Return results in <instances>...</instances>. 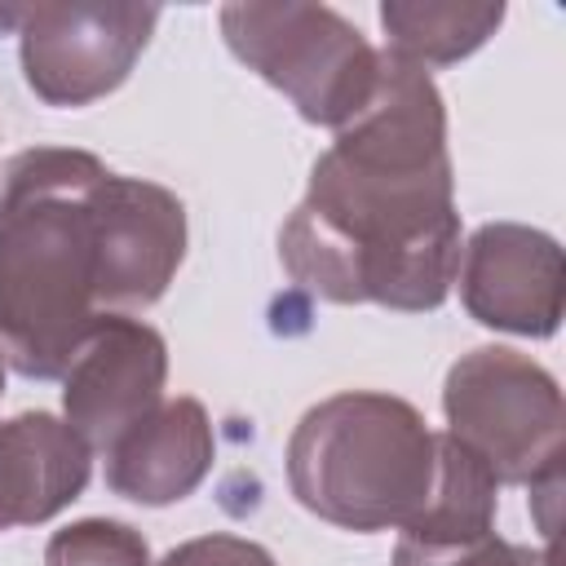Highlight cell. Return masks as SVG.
<instances>
[{
  "mask_svg": "<svg viewBox=\"0 0 566 566\" xmlns=\"http://www.w3.org/2000/svg\"><path fill=\"white\" fill-rule=\"evenodd\" d=\"M296 287L332 305L438 310L460 270L447 106L424 66L380 49L367 106L314 159L305 199L279 230Z\"/></svg>",
  "mask_w": 566,
  "mask_h": 566,
  "instance_id": "1",
  "label": "cell"
},
{
  "mask_svg": "<svg viewBox=\"0 0 566 566\" xmlns=\"http://www.w3.org/2000/svg\"><path fill=\"white\" fill-rule=\"evenodd\" d=\"M106 177L75 146L18 150L0 168V354L27 380H62L102 318Z\"/></svg>",
  "mask_w": 566,
  "mask_h": 566,
  "instance_id": "2",
  "label": "cell"
},
{
  "mask_svg": "<svg viewBox=\"0 0 566 566\" xmlns=\"http://www.w3.org/2000/svg\"><path fill=\"white\" fill-rule=\"evenodd\" d=\"M438 433L380 389H340L287 438V486L301 509L340 531H407L433 495Z\"/></svg>",
  "mask_w": 566,
  "mask_h": 566,
  "instance_id": "3",
  "label": "cell"
},
{
  "mask_svg": "<svg viewBox=\"0 0 566 566\" xmlns=\"http://www.w3.org/2000/svg\"><path fill=\"white\" fill-rule=\"evenodd\" d=\"M217 22L226 49L270 88H279L305 124L336 133L367 106L376 88L380 49L327 4L239 0L221 4Z\"/></svg>",
  "mask_w": 566,
  "mask_h": 566,
  "instance_id": "4",
  "label": "cell"
},
{
  "mask_svg": "<svg viewBox=\"0 0 566 566\" xmlns=\"http://www.w3.org/2000/svg\"><path fill=\"white\" fill-rule=\"evenodd\" d=\"M447 433L469 447L500 486L553 495L562 482V385L531 354L478 345L460 354L442 385Z\"/></svg>",
  "mask_w": 566,
  "mask_h": 566,
  "instance_id": "5",
  "label": "cell"
},
{
  "mask_svg": "<svg viewBox=\"0 0 566 566\" xmlns=\"http://www.w3.org/2000/svg\"><path fill=\"white\" fill-rule=\"evenodd\" d=\"M155 27V4H22V80L44 106H88L128 80Z\"/></svg>",
  "mask_w": 566,
  "mask_h": 566,
  "instance_id": "6",
  "label": "cell"
},
{
  "mask_svg": "<svg viewBox=\"0 0 566 566\" xmlns=\"http://www.w3.org/2000/svg\"><path fill=\"white\" fill-rule=\"evenodd\" d=\"M164 336L133 314H102L62 371V420L88 442V451L106 455L164 402Z\"/></svg>",
  "mask_w": 566,
  "mask_h": 566,
  "instance_id": "7",
  "label": "cell"
},
{
  "mask_svg": "<svg viewBox=\"0 0 566 566\" xmlns=\"http://www.w3.org/2000/svg\"><path fill=\"white\" fill-rule=\"evenodd\" d=\"M460 301L495 332L548 340L562 327V243L522 221H486L460 248Z\"/></svg>",
  "mask_w": 566,
  "mask_h": 566,
  "instance_id": "8",
  "label": "cell"
},
{
  "mask_svg": "<svg viewBox=\"0 0 566 566\" xmlns=\"http://www.w3.org/2000/svg\"><path fill=\"white\" fill-rule=\"evenodd\" d=\"M102 314L150 310L186 261V203L146 177L111 172L97 190Z\"/></svg>",
  "mask_w": 566,
  "mask_h": 566,
  "instance_id": "9",
  "label": "cell"
},
{
  "mask_svg": "<svg viewBox=\"0 0 566 566\" xmlns=\"http://www.w3.org/2000/svg\"><path fill=\"white\" fill-rule=\"evenodd\" d=\"M217 442L199 398H164L106 451V486L133 504L164 509L186 500L212 469Z\"/></svg>",
  "mask_w": 566,
  "mask_h": 566,
  "instance_id": "10",
  "label": "cell"
},
{
  "mask_svg": "<svg viewBox=\"0 0 566 566\" xmlns=\"http://www.w3.org/2000/svg\"><path fill=\"white\" fill-rule=\"evenodd\" d=\"M88 473V442L53 411H18L0 420V531L57 517L84 495Z\"/></svg>",
  "mask_w": 566,
  "mask_h": 566,
  "instance_id": "11",
  "label": "cell"
},
{
  "mask_svg": "<svg viewBox=\"0 0 566 566\" xmlns=\"http://www.w3.org/2000/svg\"><path fill=\"white\" fill-rule=\"evenodd\" d=\"M504 22V4L469 0H385V49L411 66H451L478 53Z\"/></svg>",
  "mask_w": 566,
  "mask_h": 566,
  "instance_id": "12",
  "label": "cell"
},
{
  "mask_svg": "<svg viewBox=\"0 0 566 566\" xmlns=\"http://www.w3.org/2000/svg\"><path fill=\"white\" fill-rule=\"evenodd\" d=\"M500 482L491 478V469L460 447L451 433H438V478H433V495L420 509V517L398 535V539H416V544H464L478 535L495 531V504H500Z\"/></svg>",
  "mask_w": 566,
  "mask_h": 566,
  "instance_id": "13",
  "label": "cell"
},
{
  "mask_svg": "<svg viewBox=\"0 0 566 566\" xmlns=\"http://www.w3.org/2000/svg\"><path fill=\"white\" fill-rule=\"evenodd\" d=\"M44 566H150V544L115 517H80L49 535Z\"/></svg>",
  "mask_w": 566,
  "mask_h": 566,
  "instance_id": "14",
  "label": "cell"
},
{
  "mask_svg": "<svg viewBox=\"0 0 566 566\" xmlns=\"http://www.w3.org/2000/svg\"><path fill=\"white\" fill-rule=\"evenodd\" d=\"M394 566H553L544 548L531 544H513L491 535L464 539V544H416V539H398L394 548Z\"/></svg>",
  "mask_w": 566,
  "mask_h": 566,
  "instance_id": "15",
  "label": "cell"
},
{
  "mask_svg": "<svg viewBox=\"0 0 566 566\" xmlns=\"http://www.w3.org/2000/svg\"><path fill=\"white\" fill-rule=\"evenodd\" d=\"M159 566H279V562L265 544L217 531V535H195V539L168 548Z\"/></svg>",
  "mask_w": 566,
  "mask_h": 566,
  "instance_id": "16",
  "label": "cell"
},
{
  "mask_svg": "<svg viewBox=\"0 0 566 566\" xmlns=\"http://www.w3.org/2000/svg\"><path fill=\"white\" fill-rule=\"evenodd\" d=\"M18 18H22V4H4L0 9V31H9V27L18 31Z\"/></svg>",
  "mask_w": 566,
  "mask_h": 566,
  "instance_id": "17",
  "label": "cell"
},
{
  "mask_svg": "<svg viewBox=\"0 0 566 566\" xmlns=\"http://www.w3.org/2000/svg\"><path fill=\"white\" fill-rule=\"evenodd\" d=\"M0 394H4V354H0Z\"/></svg>",
  "mask_w": 566,
  "mask_h": 566,
  "instance_id": "18",
  "label": "cell"
}]
</instances>
